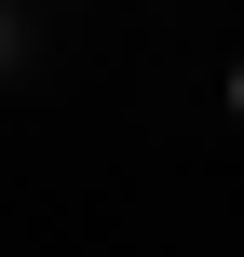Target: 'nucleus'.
Instances as JSON below:
<instances>
[{
    "label": "nucleus",
    "mask_w": 244,
    "mask_h": 257,
    "mask_svg": "<svg viewBox=\"0 0 244 257\" xmlns=\"http://www.w3.org/2000/svg\"><path fill=\"white\" fill-rule=\"evenodd\" d=\"M231 108H244V68H231Z\"/></svg>",
    "instance_id": "nucleus-1"
}]
</instances>
